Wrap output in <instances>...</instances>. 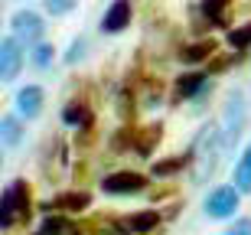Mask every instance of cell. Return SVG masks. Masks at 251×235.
<instances>
[{
  "instance_id": "7c38bea8",
  "label": "cell",
  "mask_w": 251,
  "mask_h": 235,
  "mask_svg": "<svg viewBox=\"0 0 251 235\" xmlns=\"http://www.w3.org/2000/svg\"><path fill=\"white\" fill-rule=\"evenodd\" d=\"M235 189L242 196H251V144L242 151V157L235 163Z\"/></svg>"
},
{
  "instance_id": "cb8c5ba5",
  "label": "cell",
  "mask_w": 251,
  "mask_h": 235,
  "mask_svg": "<svg viewBox=\"0 0 251 235\" xmlns=\"http://www.w3.org/2000/svg\"><path fill=\"white\" fill-rule=\"evenodd\" d=\"M82 46H85L82 39H75V43H72V52H69V56H65V62H75V59L82 56Z\"/></svg>"
},
{
  "instance_id": "4316f807",
  "label": "cell",
  "mask_w": 251,
  "mask_h": 235,
  "mask_svg": "<svg viewBox=\"0 0 251 235\" xmlns=\"http://www.w3.org/2000/svg\"><path fill=\"white\" fill-rule=\"evenodd\" d=\"M0 13H3V0H0Z\"/></svg>"
},
{
  "instance_id": "5bb4252c",
  "label": "cell",
  "mask_w": 251,
  "mask_h": 235,
  "mask_svg": "<svg viewBox=\"0 0 251 235\" xmlns=\"http://www.w3.org/2000/svg\"><path fill=\"white\" fill-rule=\"evenodd\" d=\"M39 235H78V229H75L72 219L65 216H56V212H49V219L43 222V229H39Z\"/></svg>"
},
{
  "instance_id": "9a60e30c",
  "label": "cell",
  "mask_w": 251,
  "mask_h": 235,
  "mask_svg": "<svg viewBox=\"0 0 251 235\" xmlns=\"http://www.w3.org/2000/svg\"><path fill=\"white\" fill-rule=\"evenodd\" d=\"M0 141L10 144V147H17L20 141H23V124H20V118H0Z\"/></svg>"
},
{
  "instance_id": "30bf717a",
  "label": "cell",
  "mask_w": 251,
  "mask_h": 235,
  "mask_svg": "<svg viewBox=\"0 0 251 235\" xmlns=\"http://www.w3.org/2000/svg\"><path fill=\"white\" fill-rule=\"evenodd\" d=\"M242 124H245V104H242V98H235V95H232L228 114H225V131H222V144H225V147H232V144L238 141Z\"/></svg>"
},
{
  "instance_id": "6da1fadb",
  "label": "cell",
  "mask_w": 251,
  "mask_h": 235,
  "mask_svg": "<svg viewBox=\"0 0 251 235\" xmlns=\"http://www.w3.org/2000/svg\"><path fill=\"white\" fill-rule=\"evenodd\" d=\"M225 144H222V131L215 128V124H205L202 134L196 137L193 151H189V157H193V180L196 183H202L205 177H212L215 173V163H219V157H222Z\"/></svg>"
},
{
  "instance_id": "ac0fdd59",
  "label": "cell",
  "mask_w": 251,
  "mask_h": 235,
  "mask_svg": "<svg viewBox=\"0 0 251 235\" xmlns=\"http://www.w3.org/2000/svg\"><path fill=\"white\" fill-rule=\"evenodd\" d=\"M212 52H215V43L209 39V43H196V46L183 49L179 56H183V62H202V59H209Z\"/></svg>"
},
{
  "instance_id": "e0dca14e",
  "label": "cell",
  "mask_w": 251,
  "mask_h": 235,
  "mask_svg": "<svg viewBox=\"0 0 251 235\" xmlns=\"http://www.w3.org/2000/svg\"><path fill=\"white\" fill-rule=\"evenodd\" d=\"M189 163H193V157H189V154H176V157H170V160L153 163V177H170V173H176V170L189 167Z\"/></svg>"
},
{
  "instance_id": "44dd1931",
  "label": "cell",
  "mask_w": 251,
  "mask_h": 235,
  "mask_svg": "<svg viewBox=\"0 0 251 235\" xmlns=\"http://www.w3.org/2000/svg\"><path fill=\"white\" fill-rule=\"evenodd\" d=\"M228 43H232L235 49H245V46H251V23H245L242 29H232V33H228Z\"/></svg>"
},
{
  "instance_id": "d6986e66",
  "label": "cell",
  "mask_w": 251,
  "mask_h": 235,
  "mask_svg": "<svg viewBox=\"0 0 251 235\" xmlns=\"http://www.w3.org/2000/svg\"><path fill=\"white\" fill-rule=\"evenodd\" d=\"M75 3L78 0H43V10L52 13V17H65L69 10H75Z\"/></svg>"
},
{
  "instance_id": "7402d4cb",
  "label": "cell",
  "mask_w": 251,
  "mask_h": 235,
  "mask_svg": "<svg viewBox=\"0 0 251 235\" xmlns=\"http://www.w3.org/2000/svg\"><path fill=\"white\" fill-rule=\"evenodd\" d=\"M222 235H251V219H235V226H228Z\"/></svg>"
},
{
  "instance_id": "8992f818",
  "label": "cell",
  "mask_w": 251,
  "mask_h": 235,
  "mask_svg": "<svg viewBox=\"0 0 251 235\" xmlns=\"http://www.w3.org/2000/svg\"><path fill=\"white\" fill-rule=\"evenodd\" d=\"M23 69V46L17 39H0V82H13Z\"/></svg>"
},
{
  "instance_id": "9c48e42d",
  "label": "cell",
  "mask_w": 251,
  "mask_h": 235,
  "mask_svg": "<svg viewBox=\"0 0 251 235\" xmlns=\"http://www.w3.org/2000/svg\"><path fill=\"white\" fill-rule=\"evenodd\" d=\"M160 226V212L157 209H144V212H134V216L121 219L118 222V229H121L124 235H147L150 229Z\"/></svg>"
},
{
  "instance_id": "d4e9b609",
  "label": "cell",
  "mask_w": 251,
  "mask_h": 235,
  "mask_svg": "<svg viewBox=\"0 0 251 235\" xmlns=\"http://www.w3.org/2000/svg\"><path fill=\"white\" fill-rule=\"evenodd\" d=\"M225 0H205V13H212V17H219V10H222Z\"/></svg>"
},
{
  "instance_id": "5b68a950",
  "label": "cell",
  "mask_w": 251,
  "mask_h": 235,
  "mask_svg": "<svg viewBox=\"0 0 251 235\" xmlns=\"http://www.w3.org/2000/svg\"><path fill=\"white\" fill-rule=\"evenodd\" d=\"M43 33H46V26H43L39 13H33V10H17L13 13V39L17 43H39Z\"/></svg>"
},
{
  "instance_id": "3957f363",
  "label": "cell",
  "mask_w": 251,
  "mask_h": 235,
  "mask_svg": "<svg viewBox=\"0 0 251 235\" xmlns=\"http://www.w3.org/2000/svg\"><path fill=\"white\" fill-rule=\"evenodd\" d=\"M242 206V193L235 186H215L205 196V216L209 219H232Z\"/></svg>"
},
{
  "instance_id": "4fadbf2b",
  "label": "cell",
  "mask_w": 251,
  "mask_h": 235,
  "mask_svg": "<svg viewBox=\"0 0 251 235\" xmlns=\"http://www.w3.org/2000/svg\"><path fill=\"white\" fill-rule=\"evenodd\" d=\"M205 85V76H199V72H189V76H179L176 78V88H173V98L176 102H183V98H193L199 88Z\"/></svg>"
},
{
  "instance_id": "2e32d148",
  "label": "cell",
  "mask_w": 251,
  "mask_h": 235,
  "mask_svg": "<svg viewBox=\"0 0 251 235\" xmlns=\"http://www.w3.org/2000/svg\"><path fill=\"white\" fill-rule=\"evenodd\" d=\"M62 121H65V124H72V128H88V124H92V111H88L85 104L72 102V104H65Z\"/></svg>"
},
{
  "instance_id": "ba28073f",
  "label": "cell",
  "mask_w": 251,
  "mask_h": 235,
  "mask_svg": "<svg viewBox=\"0 0 251 235\" xmlns=\"http://www.w3.org/2000/svg\"><path fill=\"white\" fill-rule=\"evenodd\" d=\"M43 102H46L43 88H39V85H26V88L17 92V114L26 118V121H33V118L43 114Z\"/></svg>"
},
{
  "instance_id": "ffe728a7",
  "label": "cell",
  "mask_w": 251,
  "mask_h": 235,
  "mask_svg": "<svg viewBox=\"0 0 251 235\" xmlns=\"http://www.w3.org/2000/svg\"><path fill=\"white\" fill-rule=\"evenodd\" d=\"M160 131H163L160 124H157V128H144V137L137 141V151H140V154H150V147L160 141Z\"/></svg>"
},
{
  "instance_id": "7a4b0ae2",
  "label": "cell",
  "mask_w": 251,
  "mask_h": 235,
  "mask_svg": "<svg viewBox=\"0 0 251 235\" xmlns=\"http://www.w3.org/2000/svg\"><path fill=\"white\" fill-rule=\"evenodd\" d=\"M29 219V186L26 180H13L0 193V229H13Z\"/></svg>"
},
{
  "instance_id": "8fae6325",
  "label": "cell",
  "mask_w": 251,
  "mask_h": 235,
  "mask_svg": "<svg viewBox=\"0 0 251 235\" xmlns=\"http://www.w3.org/2000/svg\"><path fill=\"white\" fill-rule=\"evenodd\" d=\"M124 26H130V0H114L111 10L101 20V29L104 33H121Z\"/></svg>"
},
{
  "instance_id": "484cf974",
  "label": "cell",
  "mask_w": 251,
  "mask_h": 235,
  "mask_svg": "<svg viewBox=\"0 0 251 235\" xmlns=\"http://www.w3.org/2000/svg\"><path fill=\"white\" fill-rule=\"evenodd\" d=\"M0 167H3V154H0Z\"/></svg>"
},
{
  "instance_id": "277c9868",
  "label": "cell",
  "mask_w": 251,
  "mask_h": 235,
  "mask_svg": "<svg viewBox=\"0 0 251 235\" xmlns=\"http://www.w3.org/2000/svg\"><path fill=\"white\" fill-rule=\"evenodd\" d=\"M101 189L108 196H137L147 189V177L144 173H130V170H118V173H108L101 180Z\"/></svg>"
},
{
  "instance_id": "52a82bcc",
  "label": "cell",
  "mask_w": 251,
  "mask_h": 235,
  "mask_svg": "<svg viewBox=\"0 0 251 235\" xmlns=\"http://www.w3.org/2000/svg\"><path fill=\"white\" fill-rule=\"evenodd\" d=\"M92 206V196L82 193V189H72V193H59L56 199L46 203V212H56V216H72V212H82V209Z\"/></svg>"
},
{
  "instance_id": "603a6c76",
  "label": "cell",
  "mask_w": 251,
  "mask_h": 235,
  "mask_svg": "<svg viewBox=\"0 0 251 235\" xmlns=\"http://www.w3.org/2000/svg\"><path fill=\"white\" fill-rule=\"evenodd\" d=\"M33 62H36V66H49V62H52V46H46V43H43V46H36Z\"/></svg>"
}]
</instances>
